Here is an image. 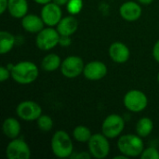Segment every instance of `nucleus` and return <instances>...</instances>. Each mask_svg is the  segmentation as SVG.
Here are the masks:
<instances>
[{
    "label": "nucleus",
    "mask_w": 159,
    "mask_h": 159,
    "mask_svg": "<svg viewBox=\"0 0 159 159\" xmlns=\"http://www.w3.org/2000/svg\"><path fill=\"white\" fill-rule=\"evenodd\" d=\"M157 80H158V83H159V73H158V75H157Z\"/></svg>",
    "instance_id": "35"
},
{
    "label": "nucleus",
    "mask_w": 159,
    "mask_h": 159,
    "mask_svg": "<svg viewBox=\"0 0 159 159\" xmlns=\"http://www.w3.org/2000/svg\"><path fill=\"white\" fill-rule=\"evenodd\" d=\"M51 151L56 157L67 158L74 154V144L70 135L64 130H57L50 142Z\"/></svg>",
    "instance_id": "2"
},
{
    "label": "nucleus",
    "mask_w": 159,
    "mask_h": 159,
    "mask_svg": "<svg viewBox=\"0 0 159 159\" xmlns=\"http://www.w3.org/2000/svg\"><path fill=\"white\" fill-rule=\"evenodd\" d=\"M153 57L159 63V39L154 45V48H153Z\"/></svg>",
    "instance_id": "29"
},
{
    "label": "nucleus",
    "mask_w": 159,
    "mask_h": 159,
    "mask_svg": "<svg viewBox=\"0 0 159 159\" xmlns=\"http://www.w3.org/2000/svg\"><path fill=\"white\" fill-rule=\"evenodd\" d=\"M21 127L20 122L14 117H7L2 124L3 134L9 140H13L19 137L20 134Z\"/></svg>",
    "instance_id": "17"
},
{
    "label": "nucleus",
    "mask_w": 159,
    "mask_h": 159,
    "mask_svg": "<svg viewBox=\"0 0 159 159\" xmlns=\"http://www.w3.org/2000/svg\"><path fill=\"white\" fill-rule=\"evenodd\" d=\"M141 5H150L154 2V0H137Z\"/></svg>",
    "instance_id": "33"
},
{
    "label": "nucleus",
    "mask_w": 159,
    "mask_h": 159,
    "mask_svg": "<svg viewBox=\"0 0 159 159\" xmlns=\"http://www.w3.org/2000/svg\"><path fill=\"white\" fill-rule=\"evenodd\" d=\"M37 126L41 131L48 132L53 128V120L52 118L48 115H41L39 118L36 120Z\"/></svg>",
    "instance_id": "23"
},
{
    "label": "nucleus",
    "mask_w": 159,
    "mask_h": 159,
    "mask_svg": "<svg viewBox=\"0 0 159 159\" xmlns=\"http://www.w3.org/2000/svg\"><path fill=\"white\" fill-rule=\"evenodd\" d=\"M85 67L84 61L78 56H69L65 58L61 65V72L63 76L73 79L83 74Z\"/></svg>",
    "instance_id": "8"
},
{
    "label": "nucleus",
    "mask_w": 159,
    "mask_h": 159,
    "mask_svg": "<svg viewBox=\"0 0 159 159\" xmlns=\"http://www.w3.org/2000/svg\"><path fill=\"white\" fill-rule=\"evenodd\" d=\"M16 113L24 121H36L42 115V108L34 101H23L18 104Z\"/></svg>",
    "instance_id": "9"
},
{
    "label": "nucleus",
    "mask_w": 159,
    "mask_h": 159,
    "mask_svg": "<svg viewBox=\"0 0 159 159\" xmlns=\"http://www.w3.org/2000/svg\"><path fill=\"white\" fill-rule=\"evenodd\" d=\"M8 7V0H0V14H4Z\"/></svg>",
    "instance_id": "30"
},
{
    "label": "nucleus",
    "mask_w": 159,
    "mask_h": 159,
    "mask_svg": "<svg viewBox=\"0 0 159 159\" xmlns=\"http://www.w3.org/2000/svg\"><path fill=\"white\" fill-rule=\"evenodd\" d=\"M16 39L15 36L7 32V31H1L0 32V53L5 55L8 53L15 45Z\"/></svg>",
    "instance_id": "20"
},
{
    "label": "nucleus",
    "mask_w": 159,
    "mask_h": 159,
    "mask_svg": "<svg viewBox=\"0 0 159 159\" xmlns=\"http://www.w3.org/2000/svg\"><path fill=\"white\" fill-rule=\"evenodd\" d=\"M109 57L116 63L123 64L127 62L130 57V51L127 45L122 42H114L108 49Z\"/></svg>",
    "instance_id": "14"
},
{
    "label": "nucleus",
    "mask_w": 159,
    "mask_h": 159,
    "mask_svg": "<svg viewBox=\"0 0 159 159\" xmlns=\"http://www.w3.org/2000/svg\"><path fill=\"white\" fill-rule=\"evenodd\" d=\"M129 157H127V156H125V155H123V154H121L120 156H116L114 159H128Z\"/></svg>",
    "instance_id": "34"
},
{
    "label": "nucleus",
    "mask_w": 159,
    "mask_h": 159,
    "mask_svg": "<svg viewBox=\"0 0 159 159\" xmlns=\"http://www.w3.org/2000/svg\"><path fill=\"white\" fill-rule=\"evenodd\" d=\"M154 129V122L149 117H142L136 124V133L142 137H148Z\"/></svg>",
    "instance_id": "21"
},
{
    "label": "nucleus",
    "mask_w": 159,
    "mask_h": 159,
    "mask_svg": "<svg viewBox=\"0 0 159 159\" xmlns=\"http://www.w3.org/2000/svg\"><path fill=\"white\" fill-rule=\"evenodd\" d=\"M66 8L71 15H77L83 8V0H69Z\"/></svg>",
    "instance_id": "24"
},
{
    "label": "nucleus",
    "mask_w": 159,
    "mask_h": 159,
    "mask_svg": "<svg viewBox=\"0 0 159 159\" xmlns=\"http://www.w3.org/2000/svg\"><path fill=\"white\" fill-rule=\"evenodd\" d=\"M91 136L90 129L86 126H77L73 130V138L78 143H88Z\"/></svg>",
    "instance_id": "22"
},
{
    "label": "nucleus",
    "mask_w": 159,
    "mask_h": 159,
    "mask_svg": "<svg viewBox=\"0 0 159 159\" xmlns=\"http://www.w3.org/2000/svg\"><path fill=\"white\" fill-rule=\"evenodd\" d=\"M62 61L60 56L55 53H49L46 55L41 61V68L46 72H54L61 68Z\"/></svg>",
    "instance_id": "19"
},
{
    "label": "nucleus",
    "mask_w": 159,
    "mask_h": 159,
    "mask_svg": "<svg viewBox=\"0 0 159 159\" xmlns=\"http://www.w3.org/2000/svg\"><path fill=\"white\" fill-rule=\"evenodd\" d=\"M158 140H159V138H158Z\"/></svg>",
    "instance_id": "36"
},
{
    "label": "nucleus",
    "mask_w": 159,
    "mask_h": 159,
    "mask_svg": "<svg viewBox=\"0 0 159 159\" xmlns=\"http://www.w3.org/2000/svg\"><path fill=\"white\" fill-rule=\"evenodd\" d=\"M68 1H69V0H52V2H54L55 4H57V5L61 6V7L66 6L67 3H68Z\"/></svg>",
    "instance_id": "31"
},
{
    "label": "nucleus",
    "mask_w": 159,
    "mask_h": 159,
    "mask_svg": "<svg viewBox=\"0 0 159 159\" xmlns=\"http://www.w3.org/2000/svg\"><path fill=\"white\" fill-rule=\"evenodd\" d=\"M142 159H159L158 150L155 147H148L141 155Z\"/></svg>",
    "instance_id": "25"
},
{
    "label": "nucleus",
    "mask_w": 159,
    "mask_h": 159,
    "mask_svg": "<svg viewBox=\"0 0 159 159\" xmlns=\"http://www.w3.org/2000/svg\"><path fill=\"white\" fill-rule=\"evenodd\" d=\"M34 1L35 3L39 4V5H42V6H44V5H46V4H48L49 2H52V0H34Z\"/></svg>",
    "instance_id": "32"
},
{
    "label": "nucleus",
    "mask_w": 159,
    "mask_h": 159,
    "mask_svg": "<svg viewBox=\"0 0 159 159\" xmlns=\"http://www.w3.org/2000/svg\"><path fill=\"white\" fill-rule=\"evenodd\" d=\"M40 16L47 26H57V24L62 19V11L61 6L55 4L54 2H49L43 6Z\"/></svg>",
    "instance_id": "11"
},
{
    "label": "nucleus",
    "mask_w": 159,
    "mask_h": 159,
    "mask_svg": "<svg viewBox=\"0 0 159 159\" xmlns=\"http://www.w3.org/2000/svg\"><path fill=\"white\" fill-rule=\"evenodd\" d=\"M125 129L124 118L116 114L109 115L102 124V133L108 139H116L121 135Z\"/></svg>",
    "instance_id": "7"
},
{
    "label": "nucleus",
    "mask_w": 159,
    "mask_h": 159,
    "mask_svg": "<svg viewBox=\"0 0 159 159\" xmlns=\"http://www.w3.org/2000/svg\"><path fill=\"white\" fill-rule=\"evenodd\" d=\"M71 43H72L71 36H68V35H61L59 45H61V47H69L71 45Z\"/></svg>",
    "instance_id": "27"
},
{
    "label": "nucleus",
    "mask_w": 159,
    "mask_h": 159,
    "mask_svg": "<svg viewBox=\"0 0 159 159\" xmlns=\"http://www.w3.org/2000/svg\"><path fill=\"white\" fill-rule=\"evenodd\" d=\"M108 140L109 139L102 133L92 134L88 142V148L93 158L103 159L109 156L110 143Z\"/></svg>",
    "instance_id": "4"
},
{
    "label": "nucleus",
    "mask_w": 159,
    "mask_h": 159,
    "mask_svg": "<svg viewBox=\"0 0 159 159\" xmlns=\"http://www.w3.org/2000/svg\"><path fill=\"white\" fill-rule=\"evenodd\" d=\"M46 24L43 21L41 16H37L35 14H26L21 19V26L22 28L31 34H37L42 29H44Z\"/></svg>",
    "instance_id": "15"
},
{
    "label": "nucleus",
    "mask_w": 159,
    "mask_h": 159,
    "mask_svg": "<svg viewBox=\"0 0 159 159\" xmlns=\"http://www.w3.org/2000/svg\"><path fill=\"white\" fill-rule=\"evenodd\" d=\"M119 14L121 18L127 21H136L141 18L143 14V9L140 3L128 1L120 6Z\"/></svg>",
    "instance_id": "13"
},
{
    "label": "nucleus",
    "mask_w": 159,
    "mask_h": 159,
    "mask_svg": "<svg viewBox=\"0 0 159 159\" xmlns=\"http://www.w3.org/2000/svg\"><path fill=\"white\" fill-rule=\"evenodd\" d=\"M28 8L27 0H8L7 10L15 19H22L27 14Z\"/></svg>",
    "instance_id": "18"
},
{
    "label": "nucleus",
    "mask_w": 159,
    "mask_h": 159,
    "mask_svg": "<svg viewBox=\"0 0 159 159\" xmlns=\"http://www.w3.org/2000/svg\"><path fill=\"white\" fill-rule=\"evenodd\" d=\"M9 77H11V72L9 68L7 66H1L0 67V82L7 81Z\"/></svg>",
    "instance_id": "26"
},
{
    "label": "nucleus",
    "mask_w": 159,
    "mask_h": 159,
    "mask_svg": "<svg viewBox=\"0 0 159 159\" xmlns=\"http://www.w3.org/2000/svg\"><path fill=\"white\" fill-rule=\"evenodd\" d=\"M72 158H77V159H89L91 158V155L89 152H80V153H77V154H73Z\"/></svg>",
    "instance_id": "28"
},
{
    "label": "nucleus",
    "mask_w": 159,
    "mask_h": 159,
    "mask_svg": "<svg viewBox=\"0 0 159 159\" xmlns=\"http://www.w3.org/2000/svg\"><path fill=\"white\" fill-rule=\"evenodd\" d=\"M117 148L120 154L129 157H141L144 150L143 138L138 134H126L119 137L117 141Z\"/></svg>",
    "instance_id": "3"
},
{
    "label": "nucleus",
    "mask_w": 159,
    "mask_h": 159,
    "mask_svg": "<svg viewBox=\"0 0 159 159\" xmlns=\"http://www.w3.org/2000/svg\"><path fill=\"white\" fill-rule=\"evenodd\" d=\"M83 75L90 81L101 80L107 75V66L101 61H89L85 65Z\"/></svg>",
    "instance_id": "12"
},
{
    "label": "nucleus",
    "mask_w": 159,
    "mask_h": 159,
    "mask_svg": "<svg viewBox=\"0 0 159 159\" xmlns=\"http://www.w3.org/2000/svg\"><path fill=\"white\" fill-rule=\"evenodd\" d=\"M6 156L8 159H28L31 157V149L22 139H13L6 147Z\"/></svg>",
    "instance_id": "10"
},
{
    "label": "nucleus",
    "mask_w": 159,
    "mask_h": 159,
    "mask_svg": "<svg viewBox=\"0 0 159 159\" xmlns=\"http://www.w3.org/2000/svg\"><path fill=\"white\" fill-rule=\"evenodd\" d=\"M60 38L61 34L57 29L48 26L37 33L35 37V45L40 50L48 51L59 45Z\"/></svg>",
    "instance_id": "6"
},
{
    "label": "nucleus",
    "mask_w": 159,
    "mask_h": 159,
    "mask_svg": "<svg viewBox=\"0 0 159 159\" xmlns=\"http://www.w3.org/2000/svg\"><path fill=\"white\" fill-rule=\"evenodd\" d=\"M123 104L129 112L140 113L145 110L148 106V98L142 90L131 89L125 94Z\"/></svg>",
    "instance_id": "5"
},
{
    "label": "nucleus",
    "mask_w": 159,
    "mask_h": 159,
    "mask_svg": "<svg viewBox=\"0 0 159 159\" xmlns=\"http://www.w3.org/2000/svg\"><path fill=\"white\" fill-rule=\"evenodd\" d=\"M78 28V21L76 18H75V15H69L66 17H63L60 22L57 24L56 29L59 32L61 35H73Z\"/></svg>",
    "instance_id": "16"
},
{
    "label": "nucleus",
    "mask_w": 159,
    "mask_h": 159,
    "mask_svg": "<svg viewBox=\"0 0 159 159\" xmlns=\"http://www.w3.org/2000/svg\"><path fill=\"white\" fill-rule=\"evenodd\" d=\"M10 72L11 78L20 85L31 84L34 82L39 75V70L36 64L29 61H20L12 65Z\"/></svg>",
    "instance_id": "1"
}]
</instances>
